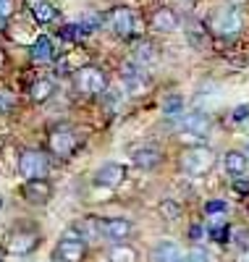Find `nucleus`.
Here are the masks:
<instances>
[{
  "label": "nucleus",
  "mask_w": 249,
  "mask_h": 262,
  "mask_svg": "<svg viewBox=\"0 0 249 262\" xmlns=\"http://www.w3.org/2000/svg\"><path fill=\"white\" fill-rule=\"evenodd\" d=\"M18 173L27 181H45L50 173V160L39 149H24L18 155Z\"/></svg>",
  "instance_id": "nucleus-1"
},
{
  "label": "nucleus",
  "mask_w": 249,
  "mask_h": 262,
  "mask_svg": "<svg viewBox=\"0 0 249 262\" xmlns=\"http://www.w3.org/2000/svg\"><path fill=\"white\" fill-rule=\"evenodd\" d=\"M215 165V152L210 147H189L184 152V158H181V168H184L189 176H205L210 173Z\"/></svg>",
  "instance_id": "nucleus-2"
},
{
  "label": "nucleus",
  "mask_w": 249,
  "mask_h": 262,
  "mask_svg": "<svg viewBox=\"0 0 249 262\" xmlns=\"http://www.w3.org/2000/svg\"><path fill=\"white\" fill-rule=\"evenodd\" d=\"M84 254H87V242L81 238V233L76 228H69L63 233V238L58 242L55 259L58 262H81Z\"/></svg>",
  "instance_id": "nucleus-3"
},
{
  "label": "nucleus",
  "mask_w": 249,
  "mask_h": 262,
  "mask_svg": "<svg viewBox=\"0 0 249 262\" xmlns=\"http://www.w3.org/2000/svg\"><path fill=\"white\" fill-rule=\"evenodd\" d=\"M48 144H50V152H53L55 158H63L66 160V158L74 155L79 139H76V134H74L69 126H55L50 131V137H48Z\"/></svg>",
  "instance_id": "nucleus-4"
},
{
  "label": "nucleus",
  "mask_w": 249,
  "mask_h": 262,
  "mask_svg": "<svg viewBox=\"0 0 249 262\" xmlns=\"http://www.w3.org/2000/svg\"><path fill=\"white\" fill-rule=\"evenodd\" d=\"M105 86H108V79L95 66H81L76 71V90L81 95H102Z\"/></svg>",
  "instance_id": "nucleus-5"
},
{
  "label": "nucleus",
  "mask_w": 249,
  "mask_h": 262,
  "mask_svg": "<svg viewBox=\"0 0 249 262\" xmlns=\"http://www.w3.org/2000/svg\"><path fill=\"white\" fill-rule=\"evenodd\" d=\"M241 29V16L236 8H220L213 13V32L218 37H234Z\"/></svg>",
  "instance_id": "nucleus-6"
},
{
  "label": "nucleus",
  "mask_w": 249,
  "mask_h": 262,
  "mask_svg": "<svg viewBox=\"0 0 249 262\" xmlns=\"http://www.w3.org/2000/svg\"><path fill=\"white\" fill-rule=\"evenodd\" d=\"M37 244H39V236L34 231H24V228H21V231H11L8 238H6V249L11 254H29Z\"/></svg>",
  "instance_id": "nucleus-7"
},
{
  "label": "nucleus",
  "mask_w": 249,
  "mask_h": 262,
  "mask_svg": "<svg viewBox=\"0 0 249 262\" xmlns=\"http://www.w3.org/2000/svg\"><path fill=\"white\" fill-rule=\"evenodd\" d=\"M108 24H110L113 34L131 37V32H134V13H131L129 8L118 6V8H113V11L108 13Z\"/></svg>",
  "instance_id": "nucleus-8"
},
{
  "label": "nucleus",
  "mask_w": 249,
  "mask_h": 262,
  "mask_svg": "<svg viewBox=\"0 0 249 262\" xmlns=\"http://www.w3.org/2000/svg\"><path fill=\"white\" fill-rule=\"evenodd\" d=\"M123 179H126V168L118 165V163H108V165H102V168L95 173V184H97V186H105V189L121 186Z\"/></svg>",
  "instance_id": "nucleus-9"
},
{
  "label": "nucleus",
  "mask_w": 249,
  "mask_h": 262,
  "mask_svg": "<svg viewBox=\"0 0 249 262\" xmlns=\"http://www.w3.org/2000/svg\"><path fill=\"white\" fill-rule=\"evenodd\" d=\"M181 128L192 137H205L210 131V116L205 111H194L189 116H181Z\"/></svg>",
  "instance_id": "nucleus-10"
},
{
  "label": "nucleus",
  "mask_w": 249,
  "mask_h": 262,
  "mask_svg": "<svg viewBox=\"0 0 249 262\" xmlns=\"http://www.w3.org/2000/svg\"><path fill=\"white\" fill-rule=\"evenodd\" d=\"M131 221H126V217H108V221H102V236L110 238V242H123V238L131 236Z\"/></svg>",
  "instance_id": "nucleus-11"
},
{
  "label": "nucleus",
  "mask_w": 249,
  "mask_h": 262,
  "mask_svg": "<svg viewBox=\"0 0 249 262\" xmlns=\"http://www.w3.org/2000/svg\"><path fill=\"white\" fill-rule=\"evenodd\" d=\"M21 191H24L27 202H32V205H45V202L50 200V194H53V189H50L48 181H27Z\"/></svg>",
  "instance_id": "nucleus-12"
},
{
  "label": "nucleus",
  "mask_w": 249,
  "mask_h": 262,
  "mask_svg": "<svg viewBox=\"0 0 249 262\" xmlns=\"http://www.w3.org/2000/svg\"><path fill=\"white\" fill-rule=\"evenodd\" d=\"M152 259L155 262H186V254L178 249V244L173 242H160L152 249Z\"/></svg>",
  "instance_id": "nucleus-13"
},
{
  "label": "nucleus",
  "mask_w": 249,
  "mask_h": 262,
  "mask_svg": "<svg viewBox=\"0 0 249 262\" xmlns=\"http://www.w3.org/2000/svg\"><path fill=\"white\" fill-rule=\"evenodd\" d=\"M152 27H155V32H176V27H178V16L171 11V8H157L155 13H152Z\"/></svg>",
  "instance_id": "nucleus-14"
},
{
  "label": "nucleus",
  "mask_w": 249,
  "mask_h": 262,
  "mask_svg": "<svg viewBox=\"0 0 249 262\" xmlns=\"http://www.w3.org/2000/svg\"><path fill=\"white\" fill-rule=\"evenodd\" d=\"M121 76H123V84L129 86V92L137 95V92H142V90H144V74H142L134 63H123Z\"/></svg>",
  "instance_id": "nucleus-15"
},
{
  "label": "nucleus",
  "mask_w": 249,
  "mask_h": 262,
  "mask_svg": "<svg viewBox=\"0 0 249 262\" xmlns=\"http://www.w3.org/2000/svg\"><path fill=\"white\" fill-rule=\"evenodd\" d=\"M160 149H155V147H139L137 152H134V165L142 168V170H152L157 163H160Z\"/></svg>",
  "instance_id": "nucleus-16"
},
{
  "label": "nucleus",
  "mask_w": 249,
  "mask_h": 262,
  "mask_svg": "<svg viewBox=\"0 0 249 262\" xmlns=\"http://www.w3.org/2000/svg\"><path fill=\"white\" fill-rule=\"evenodd\" d=\"M53 58H55L53 39H50V37H37L34 45H32V60H37V63H50Z\"/></svg>",
  "instance_id": "nucleus-17"
},
{
  "label": "nucleus",
  "mask_w": 249,
  "mask_h": 262,
  "mask_svg": "<svg viewBox=\"0 0 249 262\" xmlns=\"http://www.w3.org/2000/svg\"><path fill=\"white\" fill-rule=\"evenodd\" d=\"M246 165H249V160H246L244 152H239V149H231L229 155H225V170H229L231 176H244Z\"/></svg>",
  "instance_id": "nucleus-18"
},
{
  "label": "nucleus",
  "mask_w": 249,
  "mask_h": 262,
  "mask_svg": "<svg viewBox=\"0 0 249 262\" xmlns=\"http://www.w3.org/2000/svg\"><path fill=\"white\" fill-rule=\"evenodd\" d=\"M53 92H55V84H53L50 79H37V81L32 84V90H29V97H32L34 102H45V100L53 97Z\"/></svg>",
  "instance_id": "nucleus-19"
},
{
  "label": "nucleus",
  "mask_w": 249,
  "mask_h": 262,
  "mask_svg": "<svg viewBox=\"0 0 249 262\" xmlns=\"http://www.w3.org/2000/svg\"><path fill=\"white\" fill-rule=\"evenodd\" d=\"M32 16L39 24H50V21H55L58 11H55L53 3H48V0H39V3H32Z\"/></svg>",
  "instance_id": "nucleus-20"
},
{
  "label": "nucleus",
  "mask_w": 249,
  "mask_h": 262,
  "mask_svg": "<svg viewBox=\"0 0 249 262\" xmlns=\"http://www.w3.org/2000/svg\"><path fill=\"white\" fill-rule=\"evenodd\" d=\"M108 259H110V262H137L139 257H137V249H131V247H126V244H116V247L110 249Z\"/></svg>",
  "instance_id": "nucleus-21"
},
{
  "label": "nucleus",
  "mask_w": 249,
  "mask_h": 262,
  "mask_svg": "<svg viewBox=\"0 0 249 262\" xmlns=\"http://www.w3.org/2000/svg\"><path fill=\"white\" fill-rule=\"evenodd\" d=\"M134 60L137 63H152L155 60V45L147 39H139L137 45H134Z\"/></svg>",
  "instance_id": "nucleus-22"
},
{
  "label": "nucleus",
  "mask_w": 249,
  "mask_h": 262,
  "mask_svg": "<svg viewBox=\"0 0 249 262\" xmlns=\"http://www.w3.org/2000/svg\"><path fill=\"white\" fill-rule=\"evenodd\" d=\"M76 24L81 27L84 34H92V32H97V29L102 27V16L95 13V11H87V13L81 16V21H76Z\"/></svg>",
  "instance_id": "nucleus-23"
},
{
  "label": "nucleus",
  "mask_w": 249,
  "mask_h": 262,
  "mask_svg": "<svg viewBox=\"0 0 249 262\" xmlns=\"http://www.w3.org/2000/svg\"><path fill=\"white\" fill-rule=\"evenodd\" d=\"M163 111H165V116H181V111H184V100H181L178 95L168 97L165 105H163Z\"/></svg>",
  "instance_id": "nucleus-24"
},
{
  "label": "nucleus",
  "mask_w": 249,
  "mask_h": 262,
  "mask_svg": "<svg viewBox=\"0 0 249 262\" xmlns=\"http://www.w3.org/2000/svg\"><path fill=\"white\" fill-rule=\"evenodd\" d=\"M210 233H213L215 242H229V223H225V221H215Z\"/></svg>",
  "instance_id": "nucleus-25"
},
{
  "label": "nucleus",
  "mask_w": 249,
  "mask_h": 262,
  "mask_svg": "<svg viewBox=\"0 0 249 262\" xmlns=\"http://www.w3.org/2000/svg\"><path fill=\"white\" fill-rule=\"evenodd\" d=\"M60 37H63V39H74V42H76V39H81V37H87V34L81 32V27H79V24H66V27L60 29Z\"/></svg>",
  "instance_id": "nucleus-26"
},
{
  "label": "nucleus",
  "mask_w": 249,
  "mask_h": 262,
  "mask_svg": "<svg viewBox=\"0 0 249 262\" xmlns=\"http://www.w3.org/2000/svg\"><path fill=\"white\" fill-rule=\"evenodd\" d=\"M186 262H210V252L205 247H192L186 254Z\"/></svg>",
  "instance_id": "nucleus-27"
},
{
  "label": "nucleus",
  "mask_w": 249,
  "mask_h": 262,
  "mask_svg": "<svg viewBox=\"0 0 249 262\" xmlns=\"http://www.w3.org/2000/svg\"><path fill=\"white\" fill-rule=\"evenodd\" d=\"M13 95L11 92H6V90H0V113H8L11 107H13Z\"/></svg>",
  "instance_id": "nucleus-28"
},
{
  "label": "nucleus",
  "mask_w": 249,
  "mask_h": 262,
  "mask_svg": "<svg viewBox=\"0 0 249 262\" xmlns=\"http://www.w3.org/2000/svg\"><path fill=\"white\" fill-rule=\"evenodd\" d=\"M229 210V205H225L223 200H213V202H205V212L208 215H215V212H225Z\"/></svg>",
  "instance_id": "nucleus-29"
},
{
  "label": "nucleus",
  "mask_w": 249,
  "mask_h": 262,
  "mask_svg": "<svg viewBox=\"0 0 249 262\" xmlns=\"http://www.w3.org/2000/svg\"><path fill=\"white\" fill-rule=\"evenodd\" d=\"M13 13V0H0V21H6Z\"/></svg>",
  "instance_id": "nucleus-30"
},
{
  "label": "nucleus",
  "mask_w": 249,
  "mask_h": 262,
  "mask_svg": "<svg viewBox=\"0 0 249 262\" xmlns=\"http://www.w3.org/2000/svg\"><path fill=\"white\" fill-rule=\"evenodd\" d=\"M234 121H236V123H244V121H249V105H241V107H236V111H234Z\"/></svg>",
  "instance_id": "nucleus-31"
},
{
  "label": "nucleus",
  "mask_w": 249,
  "mask_h": 262,
  "mask_svg": "<svg viewBox=\"0 0 249 262\" xmlns=\"http://www.w3.org/2000/svg\"><path fill=\"white\" fill-rule=\"evenodd\" d=\"M160 210H163V215H168V217H176V215L181 212L173 202H163V205H160Z\"/></svg>",
  "instance_id": "nucleus-32"
},
{
  "label": "nucleus",
  "mask_w": 249,
  "mask_h": 262,
  "mask_svg": "<svg viewBox=\"0 0 249 262\" xmlns=\"http://www.w3.org/2000/svg\"><path fill=\"white\" fill-rule=\"evenodd\" d=\"M234 189H236V191H249V181H239V179H236Z\"/></svg>",
  "instance_id": "nucleus-33"
},
{
  "label": "nucleus",
  "mask_w": 249,
  "mask_h": 262,
  "mask_svg": "<svg viewBox=\"0 0 249 262\" xmlns=\"http://www.w3.org/2000/svg\"><path fill=\"white\" fill-rule=\"evenodd\" d=\"M202 233H205V228H202V226H194V228L189 231V236H192V238H199Z\"/></svg>",
  "instance_id": "nucleus-34"
},
{
  "label": "nucleus",
  "mask_w": 249,
  "mask_h": 262,
  "mask_svg": "<svg viewBox=\"0 0 249 262\" xmlns=\"http://www.w3.org/2000/svg\"><path fill=\"white\" fill-rule=\"evenodd\" d=\"M236 262H249V249H241L239 252V259Z\"/></svg>",
  "instance_id": "nucleus-35"
},
{
  "label": "nucleus",
  "mask_w": 249,
  "mask_h": 262,
  "mask_svg": "<svg viewBox=\"0 0 249 262\" xmlns=\"http://www.w3.org/2000/svg\"><path fill=\"white\" fill-rule=\"evenodd\" d=\"M3 63H6V53H3V48H0V69H3Z\"/></svg>",
  "instance_id": "nucleus-36"
},
{
  "label": "nucleus",
  "mask_w": 249,
  "mask_h": 262,
  "mask_svg": "<svg viewBox=\"0 0 249 262\" xmlns=\"http://www.w3.org/2000/svg\"><path fill=\"white\" fill-rule=\"evenodd\" d=\"M244 155H246V160H249V144H246V149H244Z\"/></svg>",
  "instance_id": "nucleus-37"
},
{
  "label": "nucleus",
  "mask_w": 249,
  "mask_h": 262,
  "mask_svg": "<svg viewBox=\"0 0 249 262\" xmlns=\"http://www.w3.org/2000/svg\"><path fill=\"white\" fill-rule=\"evenodd\" d=\"M0 207H3V196H0Z\"/></svg>",
  "instance_id": "nucleus-38"
},
{
  "label": "nucleus",
  "mask_w": 249,
  "mask_h": 262,
  "mask_svg": "<svg viewBox=\"0 0 249 262\" xmlns=\"http://www.w3.org/2000/svg\"><path fill=\"white\" fill-rule=\"evenodd\" d=\"M29 3H39V0H29Z\"/></svg>",
  "instance_id": "nucleus-39"
}]
</instances>
